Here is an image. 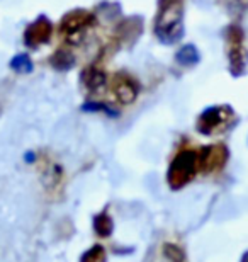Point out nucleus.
Listing matches in <instances>:
<instances>
[{"instance_id": "nucleus-1", "label": "nucleus", "mask_w": 248, "mask_h": 262, "mask_svg": "<svg viewBox=\"0 0 248 262\" xmlns=\"http://www.w3.org/2000/svg\"><path fill=\"white\" fill-rule=\"evenodd\" d=\"M155 34L165 45H173L182 39V0H162L155 20Z\"/></svg>"}, {"instance_id": "nucleus-2", "label": "nucleus", "mask_w": 248, "mask_h": 262, "mask_svg": "<svg viewBox=\"0 0 248 262\" xmlns=\"http://www.w3.org/2000/svg\"><path fill=\"white\" fill-rule=\"evenodd\" d=\"M197 154L196 151L186 150L181 151L173 162L168 167L167 172V182L172 189H181V187L187 186L192 181V177L196 176L197 170Z\"/></svg>"}, {"instance_id": "nucleus-3", "label": "nucleus", "mask_w": 248, "mask_h": 262, "mask_svg": "<svg viewBox=\"0 0 248 262\" xmlns=\"http://www.w3.org/2000/svg\"><path fill=\"white\" fill-rule=\"evenodd\" d=\"M235 111L230 106H211L197 118V131L202 135H214L230 124Z\"/></svg>"}, {"instance_id": "nucleus-4", "label": "nucleus", "mask_w": 248, "mask_h": 262, "mask_svg": "<svg viewBox=\"0 0 248 262\" xmlns=\"http://www.w3.org/2000/svg\"><path fill=\"white\" fill-rule=\"evenodd\" d=\"M226 43H228V56H230V70L233 75H241L245 70V48H243V33L240 28L231 26L226 33Z\"/></svg>"}, {"instance_id": "nucleus-5", "label": "nucleus", "mask_w": 248, "mask_h": 262, "mask_svg": "<svg viewBox=\"0 0 248 262\" xmlns=\"http://www.w3.org/2000/svg\"><path fill=\"white\" fill-rule=\"evenodd\" d=\"M226 159H228V150L224 145H209L197 155V165L204 172H213L221 169Z\"/></svg>"}, {"instance_id": "nucleus-6", "label": "nucleus", "mask_w": 248, "mask_h": 262, "mask_svg": "<svg viewBox=\"0 0 248 262\" xmlns=\"http://www.w3.org/2000/svg\"><path fill=\"white\" fill-rule=\"evenodd\" d=\"M53 36V24L48 17H44V15H41L34 20L33 24L28 26V29H26L24 33V41L28 46H41L44 43H48Z\"/></svg>"}, {"instance_id": "nucleus-7", "label": "nucleus", "mask_w": 248, "mask_h": 262, "mask_svg": "<svg viewBox=\"0 0 248 262\" xmlns=\"http://www.w3.org/2000/svg\"><path fill=\"white\" fill-rule=\"evenodd\" d=\"M92 14H88L87 10H82V9H77V10H72L70 14H66L65 17L61 20V33L63 34H77V33H82L83 29H87L88 26L92 24Z\"/></svg>"}, {"instance_id": "nucleus-8", "label": "nucleus", "mask_w": 248, "mask_h": 262, "mask_svg": "<svg viewBox=\"0 0 248 262\" xmlns=\"http://www.w3.org/2000/svg\"><path fill=\"white\" fill-rule=\"evenodd\" d=\"M112 92L118 97V101L129 104L138 96V85H136V82L131 77L124 75V73H119L112 80Z\"/></svg>"}, {"instance_id": "nucleus-9", "label": "nucleus", "mask_w": 248, "mask_h": 262, "mask_svg": "<svg viewBox=\"0 0 248 262\" xmlns=\"http://www.w3.org/2000/svg\"><path fill=\"white\" fill-rule=\"evenodd\" d=\"M105 82H107L105 73L96 67L87 68V70H83L82 73V83L85 85V89H88V91H92V92L100 91V89L105 85Z\"/></svg>"}, {"instance_id": "nucleus-10", "label": "nucleus", "mask_w": 248, "mask_h": 262, "mask_svg": "<svg viewBox=\"0 0 248 262\" xmlns=\"http://www.w3.org/2000/svg\"><path fill=\"white\" fill-rule=\"evenodd\" d=\"M175 58L178 63L184 67H192V65L199 63L200 55H199V50L194 45H184L182 48L177 51Z\"/></svg>"}, {"instance_id": "nucleus-11", "label": "nucleus", "mask_w": 248, "mask_h": 262, "mask_svg": "<svg viewBox=\"0 0 248 262\" xmlns=\"http://www.w3.org/2000/svg\"><path fill=\"white\" fill-rule=\"evenodd\" d=\"M112 228H114L112 218H110L105 211L97 214L96 220H94V230H96L100 237H109V235L112 233Z\"/></svg>"}, {"instance_id": "nucleus-12", "label": "nucleus", "mask_w": 248, "mask_h": 262, "mask_svg": "<svg viewBox=\"0 0 248 262\" xmlns=\"http://www.w3.org/2000/svg\"><path fill=\"white\" fill-rule=\"evenodd\" d=\"M51 63L55 68H58V70H68L70 67H73L75 60H73L72 53H68V51H65V50H60V51H56V53L53 55Z\"/></svg>"}, {"instance_id": "nucleus-13", "label": "nucleus", "mask_w": 248, "mask_h": 262, "mask_svg": "<svg viewBox=\"0 0 248 262\" xmlns=\"http://www.w3.org/2000/svg\"><path fill=\"white\" fill-rule=\"evenodd\" d=\"M10 68L19 73H29L33 70V61L29 60L28 55H17L10 60Z\"/></svg>"}, {"instance_id": "nucleus-14", "label": "nucleus", "mask_w": 248, "mask_h": 262, "mask_svg": "<svg viewBox=\"0 0 248 262\" xmlns=\"http://www.w3.org/2000/svg\"><path fill=\"white\" fill-rule=\"evenodd\" d=\"M82 109L83 111H88V113H96V111H104L105 114H109V116H118L112 109L110 107H107L105 104H102V102H85L82 106Z\"/></svg>"}, {"instance_id": "nucleus-15", "label": "nucleus", "mask_w": 248, "mask_h": 262, "mask_svg": "<svg viewBox=\"0 0 248 262\" xmlns=\"http://www.w3.org/2000/svg\"><path fill=\"white\" fill-rule=\"evenodd\" d=\"M105 255H104V249L100 247V245H96V247H92L88 250L87 254L82 255V260H87V262H97V260H104Z\"/></svg>"}, {"instance_id": "nucleus-16", "label": "nucleus", "mask_w": 248, "mask_h": 262, "mask_svg": "<svg viewBox=\"0 0 248 262\" xmlns=\"http://www.w3.org/2000/svg\"><path fill=\"white\" fill-rule=\"evenodd\" d=\"M163 254H165L167 259H172V260L184 259V254L175 247V245H165V247H163Z\"/></svg>"}, {"instance_id": "nucleus-17", "label": "nucleus", "mask_w": 248, "mask_h": 262, "mask_svg": "<svg viewBox=\"0 0 248 262\" xmlns=\"http://www.w3.org/2000/svg\"><path fill=\"white\" fill-rule=\"evenodd\" d=\"M241 260H245V262H248V252L243 255V257H241Z\"/></svg>"}]
</instances>
